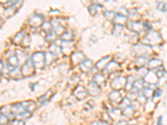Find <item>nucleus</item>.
Masks as SVG:
<instances>
[{
    "instance_id": "obj_14",
    "label": "nucleus",
    "mask_w": 167,
    "mask_h": 125,
    "mask_svg": "<svg viewBox=\"0 0 167 125\" xmlns=\"http://www.w3.org/2000/svg\"><path fill=\"white\" fill-rule=\"evenodd\" d=\"M74 38V35L72 30H66L65 32L61 35V39H62L64 42H67V43L72 42Z\"/></svg>"
},
{
    "instance_id": "obj_23",
    "label": "nucleus",
    "mask_w": 167,
    "mask_h": 125,
    "mask_svg": "<svg viewBox=\"0 0 167 125\" xmlns=\"http://www.w3.org/2000/svg\"><path fill=\"white\" fill-rule=\"evenodd\" d=\"M9 75L11 76L12 79H19L22 78V74H21V70L20 69H18V68H15L13 71H10L9 72Z\"/></svg>"
},
{
    "instance_id": "obj_20",
    "label": "nucleus",
    "mask_w": 167,
    "mask_h": 125,
    "mask_svg": "<svg viewBox=\"0 0 167 125\" xmlns=\"http://www.w3.org/2000/svg\"><path fill=\"white\" fill-rule=\"evenodd\" d=\"M134 79L133 76H129L128 78H126V85L125 88L127 91H130V90L133 88V85H134Z\"/></svg>"
},
{
    "instance_id": "obj_4",
    "label": "nucleus",
    "mask_w": 167,
    "mask_h": 125,
    "mask_svg": "<svg viewBox=\"0 0 167 125\" xmlns=\"http://www.w3.org/2000/svg\"><path fill=\"white\" fill-rule=\"evenodd\" d=\"M125 85L126 78H124V77L121 76L116 77L110 83V86L114 89V91H120V90L125 87Z\"/></svg>"
},
{
    "instance_id": "obj_27",
    "label": "nucleus",
    "mask_w": 167,
    "mask_h": 125,
    "mask_svg": "<svg viewBox=\"0 0 167 125\" xmlns=\"http://www.w3.org/2000/svg\"><path fill=\"white\" fill-rule=\"evenodd\" d=\"M99 8H101L100 6L97 5V4H91L90 6V8H89V11L90 13V14L92 16H94L95 14H98V12H99Z\"/></svg>"
},
{
    "instance_id": "obj_33",
    "label": "nucleus",
    "mask_w": 167,
    "mask_h": 125,
    "mask_svg": "<svg viewBox=\"0 0 167 125\" xmlns=\"http://www.w3.org/2000/svg\"><path fill=\"white\" fill-rule=\"evenodd\" d=\"M160 65H161V62H160V60L153 59V60H151V62H149V67H150L151 68H157V67Z\"/></svg>"
},
{
    "instance_id": "obj_39",
    "label": "nucleus",
    "mask_w": 167,
    "mask_h": 125,
    "mask_svg": "<svg viewBox=\"0 0 167 125\" xmlns=\"http://www.w3.org/2000/svg\"><path fill=\"white\" fill-rule=\"evenodd\" d=\"M102 120H103V122L107 123H112V119L110 117V114H102Z\"/></svg>"
},
{
    "instance_id": "obj_41",
    "label": "nucleus",
    "mask_w": 167,
    "mask_h": 125,
    "mask_svg": "<svg viewBox=\"0 0 167 125\" xmlns=\"http://www.w3.org/2000/svg\"><path fill=\"white\" fill-rule=\"evenodd\" d=\"M10 125H24V121L19 119H15L10 122Z\"/></svg>"
},
{
    "instance_id": "obj_50",
    "label": "nucleus",
    "mask_w": 167,
    "mask_h": 125,
    "mask_svg": "<svg viewBox=\"0 0 167 125\" xmlns=\"http://www.w3.org/2000/svg\"><path fill=\"white\" fill-rule=\"evenodd\" d=\"M128 125H129V124H128ZM131 125H134V124H131Z\"/></svg>"
},
{
    "instance_id": "obj_48",
    "label": "nucleus",
    "mask_w": 167,
    "mask_h": 125,
    "mask_svg": "<svg viewBox=\"0 0 167 125\" xmlns=\"http://www.w3.org/2000/svg\"><path fill=\"white\" fill-rule=\"evenodd\" d=\"M90 125H99V124H98V123L97 122H93Z\"/></svg>"
},
{
    "instance_id": "obj_6",
    "label": "nucleus",
    "mask_w": 167,
    "mask_h": 125,
    "mask_svg": "<svg viewBox=\"0 0 167 125\" xmlns=\"http://www.w3.org/2000/svg\"><path fill=\"white\" fill-rule=\"evenodd\" d=\"M44 16L41 14H33L29 19V24L33 28H38L42 26L44 23Z\"/></svg>"
},
{
    "instance_id": "obj_10",
    "label": "nucleus",
    "mask_w": 167,
    "mask_h": 125,
    "mask_svg": "<svg viewBox=\"0 0 167 125\" xmlns=\"http://www.w3.org/2000/svg\"><path fill=\"white\" fill-rule=\"evenodd\" d=\"M127 27L130 30H131L134 33H140V31H142L143 25L140 22H131L128 21L127 22Z\"/></svg>"
},
{
    "instance_id": "obj_13",
    "label": "nucleus",
    "mask_w": 167,
    "mask_h": 125,
    "mask_svg": "<svg viewBox=\"0 0 167 125\" xmlns=\"http://www.w3.org/2000/svg\"><path fill=\"white\" fill-rule=\"evenodd\" d=\"M93 62L90 60L85 59L84 62H82L80 64V69L84 73H89L90 71H91L92 68H93Z\"/></svg>"
},
{
    "instance_id": "obj_40",
    "label": "nucleus",
    "mask_w": 167,
    "mask_h": 125,
    "mask_svg": "<svg viewBox=\"0 0 167 125\" xmlns=\"http://www.w3.org/2000/svg\"><path fill=\"white\" fill-rule=\"evenodd\" d=\"M117 14H120V15H122V16L126 17L127 15H129V11H128L126 8L122 7V8H119V10L117 11Z\"/></svg>"
},
{
    "instance_id": "obj_42",
    "label": "nucleus",
    "mask_w": 167,
    "mask_h": 125,
    "mask_svg": "<svg viewBox=\"0 0 167 125\" xmlns=\"http://www.w3.org/2000/svg\"><path fill=\"white\" fill-rule=\"evenodd\" d=\"M143 94H144V96H145L146 98H149V97L152 94V91H151V88H145L144 90H143Z\"/></svg>"
},
{
    "instance_id": "obj_47",
    "label": "nucleus",
    "mask_w": 167,
    "mask_h": 125,
    "mask_svg": "<svg viewBox=\"0 0 167 125\" xmlns=\"http://www.w3.org/2000/svg\"><path fill=\"white\" fill-rule=\"evenodd\" d=\"M2 24H3V19H2V18L0 17V27L2 26Z\"/></svg>"
},
{
    "instance_id": "obj_12",
    "label": "nucleus",
    "mask_w": 167,
    "mask_h": 125,
    "mask_svg": "<svg viewBox=\"0 0 167 125\" xmlns=\"http://www.w3.org/2000/svg\"><path fill=\"white\" fill-rule=\"evenodd\" d=\"M18 64H19V58L17 57V55L14 54L8 58V67L9 70L13 71L14 69H15V68H17Z\"/></svg>"
},
{
    "instance_id": "obj_15",
    "label": "nucleus",
    "mask_w": 167,
    "mask_h": 125,
    "mask_svg": "<svg viewBox=\"0 0 167 125\" xmlns=\"http://www.w3.org/2000/svg\"><path fill=\"white\" fill-rule=\"evenodd\" d=\"M110 56H106V57L103 58L101 59L98 61V62L96 63V68H98L99 70L101 69H104V68L106 67L107 64L110 62Z\"/></svg>"
},
{
    "instance_id": "obj_5",
    "label": "nucleus",
    "mask_w": 167,
    "mask_h": 125,
    "mask_svg": "<svg viewBox=\"0 0 167 125\" xmlns=\"http://www.w3.org/2000/svg\"><path fill=\"white\" fill-rule=\"evenodd\" d=\"M73 94L77 100L81 101L83 99H85L89 96V93H88V90L86 88H85L82 86H80L78 85L75 87V88L73 91Z\"/></svg>"
},
{
    "instance_id": "obj_30",
    "label": "nucleus",
    "mask_w": 167,
    "mask_h": 125,
    "mask_svg": "<svg viewBox=\"0 0 167 125\" xmlns=\"http://www.w3.org/2000/svg\"><path fill=\"white\" fill-rule=\"evenodd\" d=\"M124 26H121V25H117L115 24L114 26V29H113V33L115 35H120L121 33V32L123 31Z\"/></svg>"
},
{
    "instance_id": "obj_38",
    "label": "nucleus",
    "mask_w": 167,
    "mask_h": 125,
    "mask_svg": "<svg viewBox=\"0 0 167 125\" xmlns=\"http://www.w3.org/2000/svg\"><path fill=\"white\" fill-rule=\"evenodd\" d=\"M143 86H144V84H143L142 80H135L134 85H133V88L139 91L140 88H142Z\"/></svg>"
},
{
    "instance_id": "obj_17",
    "label": "nucleus",
    "mask_w": 167,
    "mask_h": 125,
    "mask_svg": "<svg viewBox=\"0 0 167 125\" xmlns=\"http://www.w3.org/2000/svg\"><path fill=\"white\" fill-rule=\"evenodd\" d=\"M44 55H45V65H51L57 58V56L50 52L44 54Z\"/></svg>"
},
{
    "instance_id": "obj_46",
    "label": "nucleus",
    "mask_w": 167,
    "mask_h": 125,
    "mask_svg": "<svg viewBox=\"0 0 167 125\" xmlns=\"http://www.w3.org/2000/svg\"><path fill=\"white\" fill-rule=\"evenodd\" d=\"M161 120H162V118L160 117L159 119H158V124H157V125H161V123H162Z\"/></svg>"
},
{
    "instance_id": "obj_21",
    "label": "nucleus",
    "mask_w": 167,
    "mask_h": 125,
    "mask_svg": "<svg viewBox=\"0 0 167 125\" xmlns=\"http://www.w3.org/2000/svg\"><path fill=\"white\" fill-rule=\"evenodd\" d=\"M19 1H18V3H16V4H14V6H11V7H9V8H5V11H4V14H5L6 17H10L12 16V15H14L15 13H16L17 9H16V7L17 4L19 3Z\"/></svg>"
},
{
    "instance_id": "obj_8",
    "label": "nucleus",
    "mask_w": 167,
    "mask_h": 125,
    "mask_svg": "<svg viewBox=\"0 0 167 125\" xmlns=\"http://www.w3.org/2000/svg\"><path fill=\"white\" fill-rule=\"evenodd\" d=\"M88 93H89V95L91 96H97L99 95L100 92H101V88L100 86L96 84L94 81H91L89 83L88 85Z\"/></svg>"
},
{
    "instance_id": "obj_25",
    "label": "nucleus",
    "mask_w": 167,
    "mask_h": 125,
    "mask_svg": "<svg viewBox=\"0 0 167 125\" xmlns=\"http://www.w3.org/2000/svg\"><path fill=\"white\" fill-rule=\"evenodd\" d=\"M93 81H94L97 84L100 86V85L104 84L105 79H104V75H102V74H97L95 76H94V78Z\"/></svg>"
},
{
    "instance_id": "obj_31",
    "label": "nucleus",
    "mask_w": 167,
    "mask_h": 125,
    "mask_svg": "<svg viewBox=\"0 0 167 125\" xmlns=\"http://www.w3.org/2000/svg\"><path fill=\"white\" fill-rule=\"evenodd\" d=\"M56 38H57V35L55 34L54 31H52L51 33L47 34L46 37H45V39H46V41H48V42H55Z\"/></svg>"
},
{
    "instance_id": "obj_1",
    "label": "nucleus",
    "mask_w": 167,
    "mask_h": 125,
    "mask_svg": "<svg viewBox=\"0 0 167 125\" xmlns=\"http://www.w3.org/2000/svg\"><path fill=\"white\" fill-rule=\"evenodd\" d=\"M51 26H52L53 31L55 32L56 35H62L65 32V26L64 25L62 19L54 18L50 21Z\"/></svg>"
},
{
    "instance_id": "obj_29",
    "label": "nucleus",
    "mask_w": 167,
    "mask_h": 125,
    "mask_svg": "<svg viewBox=\"0 0 167 125\" xmlns=\"http://www.w3.org/2000/svg\"><path fill=\"white\" fill-rule=\"evenodd\" d=\"M130 20L131 22H139V19H140V16L137 13H130L129 12Z\"/></svg>"
},
{
    "instance_id": "obj_19",
    "label": "nucleus",
    "mask_w": 167,
    "mask_h": 125,
    "mask_svg": "<svg viewBox=\"0 0 167 125\" xmlns=\"http://www.w3.org/2000/svg\"><path fill=\"white\" fill-rule=\"evenodd\" d=\"M134 113V109L133 108L131 104L129 105V106H127L126 108L122 109V114H123L124 116H125L127 118H130L133 116V114Z\"/></svg>"
},
{
    "instance_id": "obj_7",
    "label": "nucleus",
    "mask_w": 167,
    "mask_h": 125,
    "mask_svg": "<svg viewBox=\"0 0 167 125\" xmlns=\"http://www.w3.org/2000/svg\"><path fill=\"white\" fill-rule=\"evenodd\" d=\"M70 58H71L72 65L76 66L80 65L81 62L85 61V56L82 52H74V53H72L71 54Z\"/></svg>"
},
{
    "instance_id": "obj_11",
    "label": "nucleus",
    "mask_w": 167,
    "mask_h": 125,
    "mask_svg": "<svg viewBox=\"0 0 167 125\" xmlns=\"http://www.w3.org/2000/svg\"><path fill=\"white\" fill-rule=\"evenodd\" d=\"M119 68H120V64H119V63H117V62H115V61H111V62H109V63L107 64L106 67L104 68V73H106V74H113V73L116 72V71L119 69Z\"/></svg>"
},
{
    "instance_id": "obj_22",
    "label": "nucleus",
    "mask_w": 167,
    "mask_h": 125,
    "mask_svg": "<svg viewBox=\"0 0 167 125\" xmlns=\"http://www.w3.org/2000/svg\"><path fill=\"white\" fill-rule=\"evenodd\" d=\"M50 53H52L55 55L58 56L59 54H61V48L59 46H58L57 44H52L50 46Z\"/></svg>"
},
{
    "instance_id": "obj_26",
    "label": "nucleus",
    "mask_w": 167,
    "mask_h": 125,
    "mask_svg": "<svg viewBox=\"0 0 167 125\" xmlns=\"http://www.w3.org/2000/svg\"><path fill=\"white\" fill-rule=\"evenodd\" d=\"M42 29L44 30V32L46 33V34H49L50 33H51L53 31L52 26H51V24L50 22H44L43 24H42Z\"/></svg>"
},
{
    "instance_id": "obj_44",
    "label": "nucleus",
    "mask_w": 167,
    "mask_h": 125,
    "mask_svg": "<svg viewBox=\"0 0 167 125\" xmlns=\"http://www.w3.org/2000/svg\"><path fill=\"white\" fill-rule=\"evenodd\" d=\"M161 93V91H160V89H157L156 91V93H155V97H156V96H160V93Z\"/></svg>"
},
{
    "instance_id": "obj_28",
    "label": "nucleus",
    "mask_w": 167,
    "mask_h": 125,
    "mask_svg": "<svg viewBox=\"0 0 167 125\" xmlns=\"http://www.w3.org/2000/svg\"><path fill=\"white\" fill-rule=\"evenodd\" d=\"M72 49L73 48L70 45H67V42H64V44H63L62 48H61V51L63 52L64 54H70Z\"/></svg>"
},
{
    "instance_id": "obj_36",
    "label": "nucleus",
    "mask_w": 167,
    "mask_h": 125,
    "mask_svg": "<svg viewBox=\"0 0 167 125\" xmlns=\"http://www.w3.org/2000/svg\"><path fill=\"white\" fill-rule=\"evenodd\" d=\"M130 104H131V101L130 100V99H128L127 98H124V99H122L121 104H120V106L121 107V109H125V108H126L127 106L130 105Z\"/></svg>"
},
{
    "instance_id": "obj_34",
    "label": "nucleus",
    "mask_w": 167,
    "mask_h": 125,
    "mask_svg": "<svg viewBox=\"0 0 167 125\" xmlns=\"http://www.w3.org/2000/svg\"><path fill=\"white\" fill-rule=\"evenodd\" d=\"M145 58L144 57H139L137 58L136 61H135V63H136V66L138 68H142L143 66L145 64Z\"/></svg>"
},
{
    "instance_id": "obj_35",
    "label": "nucleus",
    "mask_w": 167,
    "mask_h": 125,
    "mask_svg": "<svg viewBox=\"0 0 167 125\" xmlns=\"http://www.w3.org/2000/svg\"><path fill=\"white\" fill-rule=\"evenodd\" d=\"M9 121V119L5 114H1L0 115V125H6Z\"/></svg>"
},
{
    "instance_id": "obj_49",
    "label": "nucleus",
    "mask_w": 167,
    "mask_h": 125,
    "mask_svg": "<svg viewBox=\"0 0 167 125\" xmlns=\"http://www.w3.org/2000/svg\"><path fill=\"white\" fill-rule=\"evenodd\" d=\"M1 114H2V113H1V109H0V115H1Z\"/></svg>"
},
{
    "instance_id": "obj_2",
    "label": "nucleus",
    "mask_w": 167,
    "mask_h": 125,
    "mask_svg": "<svg viewBox=\"0 0 167 125\" xmlns=\"http://www.w3.org/2000/svg\"><path fill=\"white\" fill-rule=\"evenodd\" d=\"M35 67L33 65V61L31 59H28L24 62V64L22 66V68H20L21 70V74L23 77H29L33 75L35 73Z\"/></svg>"
},
{
    "instance_id": "obj_3",
    "label": "nucleus",
    "mask_w": 167,
    "mask_h": 125,
    "mask_svg": "<svg viewBox=\"0 0 167 125\" xmlns=\"http://www.w3.org/2000/svg\"><path fill=\"white\" fill-rule=\"evenodd\" d=\"M31 60L33 61L35 68H43L44 66L45 65V55L42 52L34 53L32 56Z\"/></svg>"
},
{
    "instance_id": "obj_32",
    "label": "nucleus",
    "mask_w": 167,
    "mask_h": 125,
    "mask_svg": "<svg viewBox=\"0 0 167 125\" xmlns=\"http://www.w3.org/2000/svg\"><path fill=\"white\" fill-rule=\"evenodd\" d=\"M30 37L26 34L24 38V40H23L22 44H21V46L24 47V48H29V45H30Z\"/></svg>"
},
{
    "instance_id": "obj_37",
    "label": "nucleus",
    "mask_w": 167,
    "mask_h": 125,
    "mask_svg": "<svg viewBox=\"0 0 167 125\" xmlns=\"http://www.w3.org/2000/svg\"><path fill=\"white\" fill-rule=\"evenodd\" d=\"M104 17L106 18L109 21H111V20H114V18L115 16V14L112 11H105L104 12Z\"/></svg>"
},
{
    "instance_id": "obj_18",
    "label": "nucleus",
    "mask_w": 167,
    "mask_h": 125,
    "mask_svg": "<svg viewBox=\"0 0 167 125\" xmlns=\"http://www.w3.org/2000/svg\"><path fill=\"white\" fill-rule=\"evenodd\" d=\"M113 21L115 23V24L124 26V24H125L127 23V17L122 16V15H120V14H115Z\"/></svg>"
},
{
    "instance_id": "obj_16",
    "label": "nucleus",
    "mask_w": 167,
    "mask_h": 125,
    "mask_svg": "<svg viewBox=\"0 0 167 125\" xmlns=\"http://www.w3.org/2000/svg\"><path fill=\"white\" fill-rule=\"evenodd\" d=\"M25 35H26V34H25L24 31L19 32L16 35L14 36V38H13V43H14V44H15V45H21Z\"/></svg>"
},
{
    "instance_id": "obj_45",
    "label": "nucleus",
    "mask_w": 167,
    "mask_h": 125,
    "mask_svg": "<svg viewBox=\"0 0 167 125\" xmlns=\"http://www.w3.org/2000/svg\"><path fill=\"white\" fill-rule=\"evenodd\" d=\"M3 63L2 61H0V74H1L2 71H3Z\"/></svg>"
},
{
    "instance_id": "obj_43",
    "label": "nucleus",
    "mask_w": 167,
    "mask_h": 125,
    "mask_svg": "<svg viewBox=\"0 0 167 125\" xmlns=\"http://www.w3.org/2000/svg\"><path fill=\"white\" fill-rule=\"evenodd\" d=\"M117 125H128L126 121H124V120H121L117 123Z\"/></svg>"
},
{
    "instance_id": "obj_9",
    "label": "nucleus",
    "mask_w": 167,
    "mask_h": 125,
    "mask_svg": "<svg viewBox=\"0 0 167 125\" xmlns=\"http://www.w3.org/2000/svg\"><path fill=\"white\" fill-rule=\"evenodd\" d=\"M109 99L113 105H120L123 98L119 91H113L109 95Z\"/></svg>"
},
{
    "instance_id": "obj_24",
    "label": "nucleus",
    "mask_w": 167,
    "mask_h": 125,
    "mask_svg": "<svg viewBox=\"0 0 167 125\" xmlns=\"http://www.w3.org/2000/svg\"><path fill=\"white\" fill-rule=\"evenodd\" d=\"M51 93H52L51 90H49V91H47V92L45 93H44V95H42L41 97H39V98H38V103H45V102H47V101L50 99Z\"/></svg>"
}]
</instances>
